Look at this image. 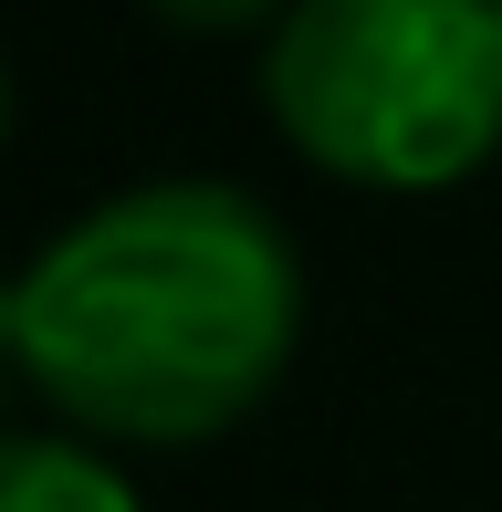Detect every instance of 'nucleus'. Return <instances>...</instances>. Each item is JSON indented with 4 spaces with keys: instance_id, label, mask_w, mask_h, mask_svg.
<instances>
[{
    "instance_id": "obj_1",
    "label": "nucleus",
    "mask_w": 502,
    "mask_h": 512,
    "mask_svg": "<svg viewBox=\"0 0 502 512\" xmlns=\"http://www.w3.org/2000/svg\"><path fill=\"white\" fill-rule=\"evenodd\" d=\"M304 262L241 178H136L21 262V377L105 439H210L283 377Z\"/></svg>"
},
{
    "instance_id": "obj_2",
    "label": "nucleus",
    "mask_w": 502,
    "mask_h": 512,
    "mask_svg": "<svg viewBox=\"0 0 502 512\" xmlns=\"http://www.w3.org/2000/svg\"><path fill=\"white\" fill-rule=\"evenodd\" d=\"M262 95L356 189H450L502 147V0H293Z\"/></svg>"
},
{
    "instance_id": "obj_3",
    "label": "nucleus",
    "mask_w": 502,
    "mask_h": 512,
    "mask_svg": "<svg viewBox=\"0 0 502 512\" xmlns=\"http://www.w3.org/2000/svg\"><path fill=\"white\" fill-rule=\"evenodd\" d=\"M0 512H147L136 481L74 429H0Z\"/></svg>"
},
{
    "instance_id": "obj_4",
    "label": "nucleus",
    "mask_w": 502,
    "mask_h": 512,
    "mask_svg": "<svg viewBox=\"0 0 502 512\" xmlns=\"http://www.w3.org/2000/svg\"><path fill=\"white\" fill-rule=\"evenodd\" d=\"M21 377V272H0V398Z\"/></svg>"
},
{
    "instance_id": "obj_5",
    "label": "nucleus",
    "mask_w": 502,
    "mask_h": 512,
    "mask_svg": "<svg viewBox=\"0 0 502 512\" xmlns=\"http://www.w3.org/2000/svg\"><path fill=\"white\" fill-rule=\"evenodd\" d=\"M0 126H11V74H0Z\"/></svg>"
}]
</instances>
